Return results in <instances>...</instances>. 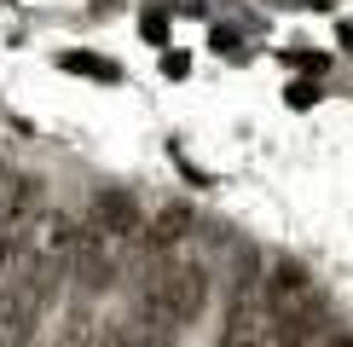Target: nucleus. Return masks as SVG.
I'll return each mask as SVG.
<instances>
[{
    "instance_id": "nucleus-1",
    "label": "nucleus",
    "mask_w": 353,
    "mask_h": 347,
    "mask_svg": "<svg viewBox=\"0 0 353 347\" xmlns=\"http://www.w3.org/2000/svg\"><path fill=\"white\" fill-rule=\"evenodd\" d=\"M64 266L70 278L81 284V295H105V289L116 284V243L99 231L93 220H70V249H64Z\"/></svg>"
},
{
    "instance_id": "nucleus-2",
    "label": "nucleus",
    "mask_w": 353,
    "mask_h": 347,
    "mask_svg": "<svg viewBox=\"0 0 353 347\" xmlns=\"http://www.w3.org/2000/svg\"><path fill=\"white\" fill-rule=\"evenodd\" d=\"M330 307L319 295H301L290 307H272L267 313V347H313L319 336H330Z\"/></svg>"
},
{
    "instance_id": "nucleus-3",
    "label": "nucleus",
    "mask_w": 353,
    "mask_h": 347,
    "mask_svg": "<svg viewBox=\"0 0 353 347\" xmlns=\"http://www.w3.org/2000/svg\"><path fill=\"white\" fill-rule=\"evenodd\" d=\"M87 220H93L99 231H105L110 243H128V238H139V202L134 191H122V185H99L93 202H87Z\"/></svg>"
},
{
    "instance_id": "nucleus-4",
    "label": "nucleus",
    "mask_w": 353,
    "mask_h": 347,
    "mask_svg": "<svg viewBox=\"0 0 353 347\" xmlns=\"http://www.w3.org/2000/svg\"><path fill=\"white\" fill-rule=\"evenodd\" d=\"M214 347H267V301L261 295H232Z\"/></svg>"
},
{
    "instance_id": "nucleus-5",
    "label": "nucleus",
    "mask_w": 353,
    "mask_h": 347,
    "mask_svg": "<svg viewBox=\"0 0 353 347\" xmlns=\"http://www.w3.org/2000/svg\"><path fill=\"white\" fill-rule=\"evenodd\" d=\"M313 295V272L301 266V260H272V272H261V301L272 307H290V301Z\"/></svg>"
},
{
    "instance_id": "nucleus-6",
    "label": "nucleus",
    "mask_w": 353,
    "mask_h": 347,
    "mask_svg": "<svg viewBox=\"0 0 353 347\" xmlns=\"http://www.w3.org/2000/svg\"><path fill=\"white\" fill-rule=\"evenodd\" d=\"M139 231H145V249H151V255H174V249H180V243L191 238V209L168 202V209L157 214L151 226H139Z\"/></svg>"
},
{
    "instance_id": "nucleus-7",
    "label": "nucleus",
    "mask_w": 353,
    "mask_h": 347,
    "mask_svg": "<svg viewBox=\"0 0 353 347\" xmlns=\"http://www.w3.org/2000/svg\"><path fill=\"white\" fill-rule=\"evenodd\" d=\"M58 70H70V76H93V81H122V70H116L110 58H99V52H58Z\"/></svg>"
},
{
    "instance_id": "nucleus-8",
    "label": "nucleus",
    "mask_w": 353,
    "mask_h": 347,
    "mask_svg": "<svg viewBox=\"0 0 353 347\" xmlns=\"http://www.w3.org/2000/svg\"><path fill=\"white\" fill-rule=\"evenodd\" d=\"M58 347H99V318H93V307H76V313L64 318Z\"/></svg>"
},
{
    "instance_id": "nucleus-9",
    "label": "nucleus",
    "mask_w": 353,
    "mask_h": 347,
    "mask_svg": "<svg viewBox=\"0 0 353 347\" xmlns=\"http://www.w3.org/2000/svg\"><path fill=\"white\" fill-rule=\"evenodd\" d=\"M99 347H157V341L145 336L134 318H122V324H105V330H99Z\"/></svg>"
},
{
    "instance_id": "nucleus-10",
    "label": "nucleus",
    "mask_w": 353,
    "mask_h": 347,
    "mask_svg": "<svg viewBox=\"0 0 353 347\" xmlns=\"http://www.w3.org/2000/svg\"><path fill=\"white\" fill-rule=\"evenodd\" d=\"M139 29H145V41H151V47H168V12L163 6H151L139 18Z\"/></svg>"
},
{
    "instance_id": "nucleus-11",
    "label": "nucleus",
    "mask_w": 353,
    "mask_h": 347,
    "mask_svg": "<svg viewBox=\"0 0 353 347\" xmlns=\"http://www.w3.org/2000/svg\"><path fill=\"white\" fill-rule=\"evenodd\" d=\"M290 110H307V105H319V81H290Z\"/></svg>"
},
{
    "instance_id": "nucleus-12",
    "label": "nucleus",
    "mask_w": 353,
    "mask_h": 347,
    "mask_svg": "<svg viewBox=\"0 0 353 347\" xmlns=\"http://www.w3.org/2000/svg\"><path fill=\"white\" fill-rule=\"evenodd\" d=\"M290 64H301V70H313V76H325L330 58H325V52H290Z\"/></svg>"
},
{
    "instance_id": "nucleus-13",
    "label": "nucleus",
    "mask_w": 353,
    "mask_h": 347,
    "mask_svg": "<svg viewBox=\"0 0 353 347\" xmlns=\"http://www.w3.org/2000/svg\"><path fill=\"white\" fill-rule=\"evenodd\" d=\"M185 70H191V58H185V52H168V58H163V76H174V81H180Z\"/></svg>"
},
{
    "instance_id": "nucleus-14",
    "label": "nucleus",
    "mask_w": 353,
    "mask_h": 347,
    "mask_svg": "<svg viewBox=\"0 0 353 347\" xmlns=\"http://www.w3.org/2000/svg\"><path fill=\"white\" fill-rule=\"evenodd\" d=\"M214 52H238V29H214Z\"/></svg>"
},
{
    "instance_id": "nucleus-15",
    "label": "nucleus",
    "mask_w": 353,
    "mask_h": 347,
    "mask_svg": "<svg viewBox=\"0 0 353 347\" xmlns=\"http://www.w3.org/2000/svg\"><path fill=\"white\" fill-rule=\"evenodd\" d=\"M313 347H353V336H347V330H330V336H319Z\"/></svg>"
},
{
    "instance_id": "nucleus-16",
    "label": "nucleus",
    "mask_w": 353,
    "mask_h": 347,
    "mask_svg": "<svg viewBox=\"0 0 353 347\" xmlns=\"http://www.w3.org/2000/svg\"><path fill=\"white\" fill-rule=\"evenodd\" d=\"M336 35H342V47L353 52V23H342V29H336Z\"/></svg>"
},
{
    "instance_id": "nucleus-17",
    "label": "nucleus",
    "mask_w": 353,
    "mask_h": 347,
    "mask_svg": "<svg viewBox=\"0 0 353 347\" xmlns=\"http://www.w3.org/2000/svg\"><path fill=\"white\" fill-rule=\"evenodd\" d=\"M0 197H6V168H0Z\"/></svg>"
}]
</instances>
